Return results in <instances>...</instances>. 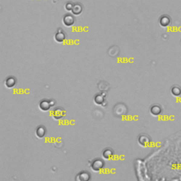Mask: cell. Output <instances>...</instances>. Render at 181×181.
<instances>
[{
	"instance_id": "6da1fadb",
	"label": "cell",
	"mask_w": 181,
	"mask_h": 181,
	"mask_svg": "<svg viewBox=\"0 0 181 181\" xmlns=\"http://www.w3.org/2000/svg\"><path fill=\"white\" fill-rule=\"evenodd\" d=\"M50 115L53 119L55 120H61L66 115V111L63 108L56 107L54 108L53 111H51Z\"/></svg>"
},
{
	"instance_id": "7a4b0ae2",
	"label": "cell",
	"mask_w": 181,
	"mask_h": 181,
	"mask_svg": "<svg viewBox=\"0 0 181 181\" xmlns=\"http://www.w3.org/2000/svg\"><path fill=\"white\" fill-rule=\"evenodd\" d=\"M55 101L53 100H42L39 103V108L43 112H47L55 105Z\"/></svg>"
},
{
	"instance_id": "3957f363",
	"label": "cell",
	"mask_w": 181,
	"mask_h": 181,
	"mask_svg": "<svg viewBox=\"0 0 181 181\" xmlns=\"http://www.w3.org/2000/svg\"><path fill=\"white\" fill-rule=\"evenodd\" d=\"M75 17L73 14H66L62 18V23L66 27H72L75 24Z\"/></svg>"
},
{
	"instance_id": "277c9868",
	"label": "cell",
	"mask_w": 181,
	"mask_h": 181,
	"mask_svg": "<svg viewBox=\"0 0 181 181\" xmlns=\"http://www.w3.org/2000/svg\"><path fill=\"white\" fill-rule=\"evenodd\" d=\"M104 166H105V163L103 160L96 159L92 162L91 167L94 172H99L103 169Z\"/></svg>"
},
{
	"instance_id": "5b68a950",
	"label": "cell",
	"mask_w": 181,
	"mask_h": 181,
	"mask_svg": "<svg viewBox=\"0 0 181 181\" xmlns=\"http://www.w3.org/2000/svg\"><path fill=\"white\" fill-rule=\"evenodd\" d=\"M66 38V33L64 32L63 30H62L61 28H59L57 31V32L55 33V35H54V39L56 42L58 43H63Z\"/></svg>"
},
{
	"instance_id": "8992f818",
	"label": "cell",
	"mask_w": 181,
	"mask_h": 181,
	"mask_svg": "<svg viewBox=\"0 0 181 181\" xmlns=\"http://www.w3.org/2000/svg\"><path fill=\"white\" fill-rule=\"evenodd\" d=\"M105 95H106V93H100L95 95L94 97V99H93L95 104H96V105H103L104 102H105Z\"/></svg>"
},
{
	"instance_id": "52a82bcc",
	"label": "cell",
	"mask_w": 181,
	"mask_h": 181,
	"mask_svg": "<svg viewBox=\"0 0 181 181\" xmlns=\"http://www.w3.org/2000/svg\"><path fill=\"white\" fill-rule=\"evenodd\" d=\"M91 175L87 171H82L76 177V180L80 181H88L90 180Z\"/></svg>"
},
{
	"instance_id": "ba28073f",
	"label": "cell",
	"mask_w": 181,
	"mask_h": 181,
	"mask_svg": "<svg viewBox=\"0 0 181 181\" xmlns=\"http://www.w3.org/2000/svg\"><path fill=\"white\" fill-rule=\"evenodd\" d=\"M83 9H84V7H83V5L82 4L79 2L74 3V6L72 11V13L75 16H79L82 13Z\"/></svg>"
},
{
	"instance_id": "9c48e42d",
	"label": "cell",
	"mask_w": 181,
	"mask_h": 181,
	"mask_svg": "<svg viewBox=\"0 0 181 181\" xmlns=\"http://www.w3.org/2000/svg\"><path fill=\"white\" fill-rule=\"evenodd\" d=\"M46 134V128L44 126L40 125L35 130V135L39 139H42Z\"/></svg>"
},
{
	"instance_id": "30bf717a",
	"label": "cell",
	"mask_w": 181,
	"mask_h": 181,
	"mask_svg": "<svg viewBox=\"0 0 181 181\" xmlns=\"http://www.w3.org/2000/svg\"><path fill=\"white\" fill-rule=\"evenodd\" d=\"M16 79L14 76H9L7 78V79L5 82V86L8 89H12L16 86Z\"/></svg>"
},
{
	"instance_id": "8fae6325",
	"label": "cell",
	"mask_w": 181,
	"mask_h": 181,
	"mask_svg": "<svg viewBox=\"0 0 181 181\" xmlns=\"http://www.w3.org/2000/svg\"><path fill=\"white\" fill-rule=\"evenodd\" d=\"M138 141L141 146L145 147L148 146L149 144L150 143V139H149V137L147 136V135H141V136L139 137Z\"/></svg>"
},
{
	"instance_id": "7c38bea8",
	"label": "cell",
	"mask_w": 181,
	"mask_h": 181,
	"mask_svg": "<svg viewBox=\"0 0 181 181\" xmlns=\"http://www.w3.org/2000/svg\"><path fill=\"white\" fill-rule=\"evenodd\" d=\"M161 106L159 105H154L151 106V109H150V112L151 113V115H154V116H157L159 115L161 113Z\"/></svg>"
},
{
	"instance_id": "4fadbf2b",
	"label": "cell",
	"mask_w": 181,
	"mask_h": 181,
	"mask_svg": "<svg viewBox=\"0 0 181 181\" xmlns=\"http://www.w3.org/2000/svg\"><path fill=\"white\" fill-rule=\"evenodd\" d=\"M113 151L111 149H105V150L103 151V154H102V156H103V159L109 160L111 159L112 157H113Z\"/></svg>"
},
{
	"instance_id": "5bb4252c",
	"label": "cell",
	"mask_w": 181,
	"mask_h": 181,
	"mask_svg": "<svg viewBox=\"0 0 181 181\" xmlns=\"http://www.w3.org/2000/svg\"><path fill=\"white\" fill-rule=\"evenodd\" d=\"M170 24V19L168 16H161L159 20V24L162 27H166Z\"/></svg>"
},
{
	"instance_id": "9a60e30c",
	"label": "cell",
	"mask_w": 181,
	"mask_h": 181,
	"mask_svg": "<svg viewBox=\"0 0 181 181\" xmlns=\"http://www.w3.org/2000/svg\"><path fill=\"white\" fill-rule=\"evenodd\" d=\"M171 93L174 96H180L181 95V88L178 86H174L171 88Z\"/></svg>"
},
{
	"instance_id": "2e32d148",
	"label": "cell",
	"mask_w": 181,
	"mask_h": 181,
	"mask_svg": "<svg viewBox=\"0 0 181 181\" xmlns=\"http://www.w3.org/2000/svg\"><path fill=\"white\" fill-rule=\"evenodd\" d=\"M74 6V3H73L71 1H69L67 2H66L65 5H64V8H65L66 11H72V9H73Z\"/></svg>"
}]
</instances>
